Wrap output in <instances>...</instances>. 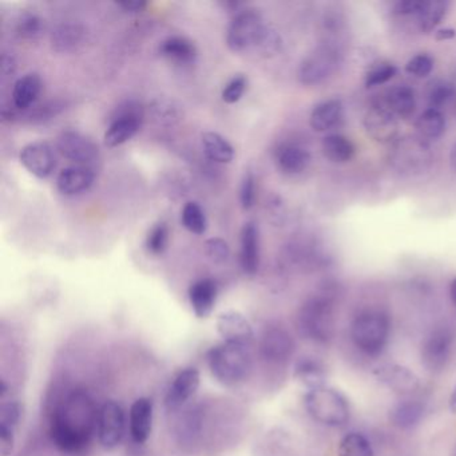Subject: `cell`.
<instances>
[{
	"mask_svg": "<svg viewBox=\"0 0 456 456\" xmlns=\"http://www.w3.org/2000/svg\"><path fill=\"white\" fill-rule=\"evenodd\" d=\"M98 413L86 392L77 389L66 395L50 416V436L55 447L70 455L84 451L97 432Z\"/></svg>",
	"mask_w": 456,
	"mask_h": 456,
	"instance_id": "1",
	"label": "cell"
},
{
	"mask_svg": "<svg viewBox=\"0 0 456 456\" xmlns=\"http://www.w3.org/2000/svg\"><path fill=\"white\" fill-rule=\"evenodd\" d=\"M335 288H325L309 297L297 314L301 338L316 344H330L335 336Z\"/></svg>",
	"mask_w": 456,
	"mask_h": 456,
	"instance_id": "2",
	"label": "cell"
},
{
	"mask_svg": "<svg viewBox=\"0 0 456 456\" xmlns=\"http://www.w3.org/2000/svg\"><path fill=\"white\" fill-rule=\"evenodd\" d=\"M392 322L383 309L368 308L354 316L351 322L352 343L362 354L378 357L386 351L391 338Z\"/></svg>",
	"mask_w": 456,
	"mask_h": 456,
	"instance_id": "3",
	"label": "cell"
},
{
	"mask_svg": "<svg viewBox=\"0 0 456 456\" xmlns=\"http://www.w3.org/2000/svg\"><path fill=\"white\" fill-rule=\"evenodd\" d=\"M207 359L210 373L223 386L242 383L252 370V354L244 344L223 341L208 352Z\"/></svg>",
	"mask_w": 456,
	"mask_h": 456,
	"instance_id": "4",
	"label": "cell"
},
{
	"mask_svg": "<svg viewBox=\"0 0 456 456\" xmlns=\"http://www.w3.org/2000/svg\"><path fill=\"white\" fill-rule=\"evenodd\" d=\"M306 412L322 426L341 428L351 419V405L348 399L338 389L322 387L312 389L304 396Z\"/></svg>",
	"mask_w": 456,
	"mask_h": 456,
	"instance_id": "5",
	"label": "cell"
},
{
	"mask_svg": "<svg viewBox=\"0 0 456 456\" xmlns=\"http://www.w3.org/2000/svg\"><path fill=\"white\" fill-rule=\"evenodd\" d=\"M389 164L403 175H420L431 167L432 151L419 135L397 138L389 151Z\"/></svg>",
	"mask_w": 456,
	"mask_h": 456,
	"instance_id": "6",
	"label": "cell"
},
{
	"mask_svg": "<svg viewBox=\"0 0 456 456\" xmlns=\"http://www.w3.org/2000/svg\"><path fill=\"white\" fill-rule=\"evenodd\" d=\"M456 333L450 325H439L424 338L420 346V360L428 372L440 373L447 368L453 349Z\"/></svg>",
	"mask_w": 456,
	"mask_h": 456,
	"instance_id": "7",
	"label": "cell"
},
{
	"mask_svg": "<svg viewBox=\"0 0 456 456\" xmlns=\"http://www.w3.org/2000/svg\"><path fill=\"white\" fill-rule=\"evenodd\" d=\"M340 62L341 53L338 46L322 45L304 58L298 68V81L305 86H317L335 74Z\"/></svg>",
	"mask_w": 456,
	"mask_h": 456,
	"instance_id": "8",
	"label": "cell"
},
{
	"mask_svg": "<svg viewBox=\"0 0 456 456\" xmlns=\"http://www.w3.org/2000/svg\"><path fill=\"white\" fill-rule=\"evenodd\" d=\"M263 17L256 10H240L236 12L226 33V45L233 53L255 49L261 33L265 28Z\"/></svg>",
	"mask_w": 456,
	"mask_h": 456,
	"instance_id": "9",
	"label": "cell"
},
{
	"mask_svg": "<svg viewBox=\"0 0 456 456\" xmlns=\"http://www.w3.org/2000/svg\"><path fill=\"white\" fill-rule=\"evenodd\" d=\"M143 108L137 101H127L117 109L111 118L110 125L106 130L105 145L108 148H117L132 140L142 126Z\"/></svg>",
	"mask_w": 456,
	"mask_h": 456,
	"instance_id": "10",
	"label": "cell"
},
{
	"mask_svg": "<svg viewBox=\"0 0 456 456\" xmlns=\"http://www.w3.org/2000/svg\"><path fill=\"white\" fill-rule=\"evenodd\" d=\"M126 418L125 411L118 403L108 400L103 403L98 413L97 436L101 447L113 451L121 445L125 436Z\"/></svg>",
	"mask_w": 456,
	"mask_h": 456,
	"instance_id": "11",
	"label": "cell"
},
{
	"mask_svg": "<svg viewBox=\"0 0 456 456\" xmlns=\"http://www.w3.org/2000/svg\"><path fill=\"white\" fill-rule=\"evenodd\" d=\"M57 149L61 156L79 167H93L100 159L98 146L78 130H65L58 135Z\"/></svg>",
	"mask_w": 456,
	"mask_h": 456,
	"instance_id": "12",
	"label": "cell"
},
{
	"mask_svg": "<svg viewBox=\"0 0 456 456\" xmlns=\"http://www.w3.org/2000/svg\"><path fill=\"white\" fill-rule=\"evenodd\" d=\"M373 375L379 383L402 397H411L421 388L420 378L410 368L396 362L379 365Z\"/></svg>",
	"mask_w": 456,
	"mask_h": 456,
	"instance_id": "13",
	"label": "cell"
},
{
	"mask_svg": "<svg viewBox=\"0 0 456 456\" xmlns=\"http://www.w3.org/2000/svg\"><path fill=\"white\" fill-rule=\"evenodd\" d=\"M295 348V340L284 328H266L265 332L261 336V357L271 364H287L292 359Z\"/></svg>",
	"mask_w": 456,
	"mask_h": 456,
	"instance_id": "14",
	"label": "cell"
},
{
	"mask_svg": "<svg viewBox=\"0 0 456 456\" xmlns=\"http://www.w3.org/2000/svg\"><path fill=\"white\" fill-rule=\"evenodd\" d=\"M20 164L39 180H46L57 167V157L52 145L44 141L31 142L20 151Z\"/></svg>",
	"mask_w": 456,
	"mask_h": 456,
	"instance_id": "15",
	"label": "cell"
},
{
	"mask_svg": "<svg viewBox=\"0 0 456 456\" xmlns=\"http://www.w3.org/2000/svg\"><path fill=\"white\" fill-rule=\"evenodd\" d=\"M364 127L368 135L376 142L389 143L397 140L399 124L396 117L384 106V103H376L368 109L364 116Z\"/></svg>",
	"mask_w": 456,
	"mask_h": 456,
	"instance_id": "16",
	"label": "cell"
},
{
	"mask_svg": "<svg viewBox=\"0 0 456 456\" xmlns=\"http://www.w3.org/2000/svg\"><path fill=\"white\" fill-rule=\"evenodd\" d=\"M201 376L197 368H185L175 376L165 396V407L170 412L181 410L199 391Z\"/></svg>",
	"mask_w": 456,
	"mask_h": 456,
	"instance_id": "17",
	"label": "cell"
},
{
	"mask_svg": "<svg viewBox=\"0 0 456 456\" xmlns=\"http://www.w3.org/2000/svg\"><path fill=\"white\" fill-rule=\"evenodd\" d=\"M216 325H217L218 335L225 343L244 344L250 346L255 338L252 324L239 311L223 312L217 317Z\"/></svg>",
	"mask_w": 456,
	"mask_h": 456,
	"instance_id": "18",
	"label": "cell"
},
{
	"mask_svg": "<svg viewBox=\"0 0 456 456\" xmlns=\"http://www.w3.org/2000/svg\"><path fill=\"white\" fill-rule=\"evenodd\" d=\"M94 180L95 173L93 167L73 165L61 170L57 178V188L63 196H79L90 191Z\"/></svg>",
	"mask_w": 456,
	"mask_h": 456,
	"instance_id": "19",
	"label": "cell"
},
{
	"mask_svg": "<svg viewBox=\"0 0 456 456\" xmlns=\"http://www.w3.org/2000/svg\"><path fill=\"white\" fill-rule=\"evenodd\" d=\"M153 402L148 397H140L130 407V435L138 444H143L151 437L153 431Z\"/></svg>",
	"mask_w": 456,
	"mask_h": 456,
	"instance_id": "20",
	"label": "cell"
},
{
	"mask_svg": "<svg viewBox=\"0 0 456 456\" xmlns=\"http://www.w3.org/2000/svg\"><path fill=\"white\" fill-rule=\"evenodd\" d=\"M189 303L199 319H208L215 311L218 297L217 282L212 279H201L189 288Z\"/></svg>",
	"mask_w": 456,
	"mask_h": 456,
	"instance_id": "21",
	"label": "cell"
},
{
	"mask_svg": "<svg viewBox=\"0 0 456 456\" xmlns=\"http://www.w3.org/2000/svg\"><path fill=\"white\" fill-rule=\"evenodd\" d=\"M277 167L285 175H300L311 164V154L308 149L300 143L284 142L277 146L274 151Z\"/></svg>",
	"mask_w": 456,
	"mask_h": 456,
	"instance_id": "22",
	"label": "cell"
},
{
	"mask_svg": "<svg viewBox=\"0 0 456 456\" xmlns=\"http://www.w3.org/2000/svg\"><path fill=\"white\" fill-rule=\"evenodd\" d=\"M260 232L255 223H247L241 231L240 264L248 276H255L260 268Z\"/></svg>",
	"mask_w": 456,
	"mask_h": 456,
	"instance_id": "23",
	"label": "cell"
},
{
	"mask_svg": "<svg viewBox=\"0 0 456 456\" xmlns=\"http://www.w3.org/2000/svg\"><path fill=\"white\" fill-rule=\"evenodd\" d=\"M426 411V404L420 400L404 397L389 410L388 419L392 426L408 431L421 423Z\"/></svg>",
	"mask_w": 456,
	"mask_h": 456,
	"instance_id": "24",
	"label": "cell"
},
{
	"mask_svg": "<svg viewBox=\"0 0 456 456\" xmlns=\"http://www.w3.org/2000/svg\"><path fill=\"white\" fill-rule=\"evenodd\" d=\"M293 378L308 391L322 388L327 383V368L317 357L301 356L293 365Z\"/></svg>",
	"mask_w": 456,
	"mask_h": 456,
	"instance_id": "25",
	"label": "cell"
},
{
	"mask_svg": "<svg viewBox=\"0 0 456 456\" xmlns=\"http://www.w3.org/2000/svg\"><path fill=\"white\" fill-rule=\"evenodd\" d=\"M344 106L340 100H328L317 103L309 117V125L317 133L330 132L341 124Z\"/></svg>",
	"mask_w": 456,
	"mask_h": 456,
	"instance_id": "26",
	"label": "cell"
},
{
	"mask_svg": "<svg viewBox=\"0 0 456 456\" xmlns=\"http://www.w3.org/2000/svg\"><path fill=\"white\" fill-rule=\"evenodd\" d=\"M86 30L78 23H62L53 30L50 44L53 50L60 54H70L84 45Z\"/></svg>",
	"mask_w": 456,
	"mask_h": 456,
	"instance_id": "27",
	"label": "cell"
},
{
	"mask_svg": "<svg viewBox=\"0 0 456 456\" xmlns=\"http://www.w3.org/2000/svg\"><path fill=\"white\" fill-rule=\"evenodd\" d=\"M159 55L175 65H193L197 60V47L191 39L183 37H170L161 42Z\"/></svg>",
	"mask_w": 456,
	"mask_h": 456,
	"instance_id": "28",
	"label": "cell"
},
{
	"mask_svg": "<svg viewBox=\"0 0 456 456\" xmlns=\"http://www.w3.org/2000/svg\"><path fill=\"white\" fill-rule=\"evenodd\" d=\"M42 93V79L38 74H26L12 87V106L17 111H28L36 105Z\"/></svg>",
	"mask_w": 456,
	"mask_h": 456,
	"instance_id": "29",
	"label": "cell"
},
{
	"mask_svg": "<svg viewBox=\"0 0 456 456\" xmlns=\"http://www.w3.org/2000/svg\"><path fill=\"white\" fill-rule=\"evenodd\" d=\"M383 103L395 117L410 118L416 110L415 92L407 85H396L386 93Z\"/></svg>",
	"mask_w": 456,
	"mask_h": 456,
	"instance_id": "30",
	"label": "cell"
},
{
	"mask_svg": "<svg viewBox=\"0 0 456 456\" xmlns=\"http://www.w3.org/2000/svg\"><path fill=\"white\" fill-rule=\"evenodd\" d=\"M202 149L205 156L216 164H231L234 159V148L226 138L215 132L202 134Z\"/></svg>",
	"mask_w": 456,
	"mask_h": 456,
	"instance_id": "31",
	"label": "cell"
},
{
	"mask_svg": "<svg viewBox=\"0 0 456 456\" xmlns=\"http://www.w3.org/2000/svg\"><path fill=\"white\" fill-rule=\"evenodd\" d=\"M322 153L330 161L346 164L356 153V148L349 138L341 134H328L322 142Z\"/></svg>",
	"mask_w": 456,
	"mask_h": 456,
	"instance_id": "32",
	"label": "cell"
},
{
	"mask_svg": "<svg viewBox=\"0 0 456 456\" xmlns=\"http://www.w3.org/2000/svg\"><path fill=\"white\" fill-rule=\"evenodd\" d=\"M450 4L445 0H424V6L419 12L418 23L421 33H431L447 15Z\"/></svg>",
	"mask_w": 456,
	"mask_h": 456,
	"instance_id": "33",
	"label": "cell"
},
{
	"mask_svg": "<svg viewBox=\"0 0 456 456\" xmlns=\"http://www.w3.org/2000/svg\"><path fill=\"white\" fill-rule=\"evenodd\" d=\"M415 129L423 140H436L445 132V117L436 109H427L416 119Z\"/></svg>",
	"mask_w": 456,
	"mask_h": 456,
	"instance_id": "34",
	"label": "cell"
},
{
	"mask_svg": "<svg viewBox=\"0 0 456 456\" xmlns=\"http://www.w3.org/2000/svg\"><path fill=\"white\" fill-rule=\"evenodd\" d=\"M338 456H375V451L364 434L352 431L338 442Z\"/></svg>",
	"mask_w": 456,
	"mask_h": 456,
	"instance_id": "35",
	"label": "cell"
},
{
	"mask_svg": "<svg viewBox=\"0 0 456 456\" xmlns=\"http://www.w3.org/2000/svg\"><path fill=\"white\" fill-rule=\"evenodd\" d=\"M181 223L183 228L188 229L191 233L202 236L208 231L207 215L201 205L196 201L186 202L185 207L181 210Z\"/></svg>",
	"mask_w": 456,
	"mask_h": 456,
	"instance_id": "36",
	"label": "cell"
},
{
	"mask_svg": "<svg viewBox=\"0 0 456 456\" xmlns=\"http://www.w3.org/2000/svg\"><path fill=\"white\" fill-rule=\"evenodd\" d=\"M151 114L154 121L162 126H173L180 121L181 106L167 98H157L151 102Z\"/></svg>",
	"mask_w": 456,
	"mask_h": 456,
	"instance_id": "37",
	"label": "cell"
},
{
	"mask_svg": "<svg viewBox=\"0 0 456 456\" xmlns=\"http://www.w3.org/2000/svg\"><path fill=\"white\" fill-rule=\"evenodd\" d=\"M456 89L451 82L444 79H435L427 87V102L429 109L439 110L455 97Z\"/></svg>",
	"mask_w": 456,
	"mask_h": 456,
	"instance_id": "38",
	"label": "cell"
},
{
	"mask_svg": "<svg viewBox=\"0 0 456 456\" xmlns=\"http://www.w3.org/2000/svg\"><path fill=\"white\" fill-rule=\"evenodd\" d=\"M45 20L39 15L28 14L20 15V20L15 23V36L23 41H36L44 34Z\"/></svg>",
	"mask_w": 456,
	"mask_h": 456,
	"instance_id": "39",
	"label": "cell"
},
{
	"mask_svg": "<svg viewBox=\"0 0 456 456\" xmlns=\"http://www.w3.org/2000/svg\"><path fill=\"white\" fill-rule=\"evenodd\" d=\"M396 66L388 61H380V62L373 63L370 70L365 74V86L375 87L381 86L391 81L396 76Z\"/></svg>",
	"mask_w": 456,
	"mask_h": 456,
	"instance_id": "40",
	"label": "cell"
},
{
	"mask_svg": "<svg viewBox=\"0 0 456 456\" xmlns=\"http://www.w3.org/2000/svg\"><path fill=\"white\" fill-rule=\"evenodd\" d=\"M167 244H169V228L165 223L156 224L146 237V249L151 255L159 256L167 250Z\"/></svg>",
	"mask_w": 456,
	"mask_h": 456,
	"instance_id": "41",
	"label": "cell"
},
{
	"mask_svg": "<svg viewBox=\"0 0 456 456\" xmlns=\"http://www.w3.org/2000/svg\"><path fill=\"white\" fill-rule=\"evenodd\" d=\"M281 49V38L276 30L265 26L257 44H256L255 50L261 55V57H273Z\"/></svg>",
	"mask_w": 456,
	"mask_h": 456,
	"instance_id": "42",
	"label": "cell"
},
{
	"mask_svg": "<svg viewBox=\"0 0 456 456\" xmlns=\"http://www.w3.org/2000/svg\"><path fill=\"white\" fill-rule=\"evenodd\" d=\"M23 416V405L18 400L2 403L0 407V426L10 427L17 431Z\"/></svg>",
	"mask_w": 456,
	"mask_h": 456,
	"instance_id": "43",
	"label": "cell"
},
{
	"mask_svg": "<svg viewBox=\"0 0 456 456\" xmlns=\"http://www.w3.org/2000/svg\"><path fill=\"white\" fill-rule=\"evenodd\" d=\"M434 58L426 54V53H421V54L415 55L408 61L407 65H405V71L410 76L416 77V78H424L434 70Z\"/></svg>",
	"mask_w": 456,
	"mask_h": 456,
	"instance_id": "44",
	"label": "cell"
},
{
	"mask_svg": "<svg viewBox=\"0 0 456 456\" xmlns=\"http://www.w3.org/2000/svg\"><path fill=\"white\" fill-rule=\"evenodd\" d=\"M204 249L208 257L216 264L226 263L231 257V248H229L228 242L220 237H212V239L207 240Z\"/></svg>",
	"mask_w": 456,
	"mask_h": 456,
	"instance_id": "45",
	"label": "cell"
},
{
	"mask_svg": "<svg viewBox=\"0 0 456 456\" xmlns=\"http://www.w3.org/2000/svg\"><path fill=\"white\" fill-rule=\"evenodd\" d=\"M248 87V78L242 74H239V76H234L231 81L226 84V86L224 87L223 101L228 105H233V103L239 102L241 100L242 95H244L245 90Z\"/></svg>",
	"mask_w": 456,
	"mask_h": 456,
	"instance_id": "46",
	"label": "cell"
},
{
	"mask_svg": "<svg viewBox=\"0 0 456 456\" xmlns=\"http://www.w3.org/2000/svg\"><path fill=\"white\" fill-rule=\"evenodd\" d=\"M240 202L242 209L250 210L256 202V181L252 172H247L240 188Z\"/></svg>",
	"mask_w": 456,
	"mask_h": 456,
	"instance_id": "47",
	"label": "cell"
},
{
	"mask_svg": "<svg viewBox=\"0 0 456 456\" xmlns=\"http://www.w3.org/2000/svg\"><path fill=\"white\" fill-rule=\"evenodd\" d=\"M62 110L63 103L47 102L34 109L28 117L30 118L31 122H39V124H42V122L50 121V119L54 118V117L58 116Z\"/></svg>",
	"mask_w": 456,
	"mask_h": 456,
	"instance_id": "48",
	"label": "cell"
},
{
	"mask_svg": "<svg viewBox=\"0 0 456 456\" xmlns=\"http://www.w3.org/2000/svg\"><path fill=\"white\" fill-rule=\"evenodd\" d=\"M424 6V0H402L396 4L394 14L399 17H418Z\"/></svg>",
	"mask_w": 456,
	"mask_h": 456,
	"instance_id": "49",
	"label": "cell"
},
{
	"mask_svg": "<svg viewBox=\"0 0 456 456\" xmlns=\"http://www.w3.org/2000/svg\"><path fill=\"white\" fill-rule=\"evenodd\" d=\"M14 444L15 429L6 426H0V451H2V455H12Z\"/></svg>",
	"mask_w": 456,
	"mask_h": 456,
	"instance_id": "50",
	"label": "cell"
},
{
	"mask_svg": "<svg viewBox=\"0 0 456 456\" xmlns=\"http://www.w3.org/2000/svg\"><path fill=\"white\" fill-rule=\"evenodd\" d=\"M0 71H2L4 78H10V77L14 76L15 71H17V60H15L14 55L10 54V53L2 54Z\"/></svg>",
	"mask_w": 456,
	"mask_h": 456,
	"instance_id": "51",
	"label": "cell"
},
{
	"mask_svg": "<svg viewBox=\"0 0 456 456\" xmlns=\"http://www.w3.org/2000/svg\"><path fill=\"white\" fill-rule=\"evenodd\" d=\"M117 6L124 10L125 12L137 14V12H143L146 6H148V4L142 2V0H133V2H119V4H117Z\"/></svg>",
	"mask_w": 456,
	"mask_h": 456,
	"instance_id": "52",
	"label": "cell"
},
{
	"mask_svg": "<svg viewBox=\"0 0 456 456\" xmlns=\"http://www.w3.org/2000/svg\"><path fill=\"white\" fill-rule=\"evenodd\" d=\"M455 37L456 31L452 30V28H442V30H439L435 34V38L439 42L448 41V39L455 38Z\"/></svg>",
	"mask_w": 456,
	"mask_h": 456,
	"instance_id": "53",
	"label": "cell"
},
{
	"mask_svg": "<svg viewBox=\"0 0 456 456\" xmlns=\"http://www.w3.org/2000/svg\"><path fill=\"white\" fill-rule=\"evenodd\" d=\"M448 405H450L451 412L455 413L456 415V386L453 387L452 392H451Z\"/></svg>",
	"mask_w": 456,
	"mask_h": 456,
	"instance_id": "54",
	"label": "cell"
},
{
	"mask_svg": "<svg viewBox=\"0 0 456 456\" xmlns=\"http://www.w3.org/2000/svg\"><path fill=\"white\" fill-rule=\"evenodd\" d=\"M450 296H451V300H452V303L455 304V306H456V277H455V279L452 280V281H451Z\"/></svg>",
	"mask_w": 456,
	"mask_h": 456,
	"instance_id": "55",
	"label": "cell"
},
{
	"mask_svg": "<svg viewBox=\"0 0 456 456\" xmlns=\"http://www.w3.org/2000/svg\"><path fill=\"white\" fill-rule=\"evenodd\" d=\"M451 167H452L453 173L456 175V143L453 145L452 151H451Z\"/></svg>",
	"mask_w": 456,
	"mask_h": 456,
	"instance_id": "56",
	"label": "cell"
}]
</instances>
